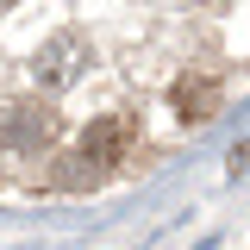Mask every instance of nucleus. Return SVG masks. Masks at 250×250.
Wrapping results in <instances>:
<instances>
[{"label":"nucleus","instance_id":"obj_1","mask_svg":"<svg viewBox=\"0 0 250 250\" xmlns=\"http://www.w3.org/2000/svg\"><path fill=\"white\" fill-rule=\"evenodd\" d=\"M125 138H131V125H125V119H94L88 131H82V150H75L82 163L69 169V182H82V175H94V169L106 175V169L125 156Z\"/></svg>","mask_w":250,"mask_h":250},{"label":"nucleus","instance_id":"obj_2","mask_svg":"<svg viewBox=\"0 0 250 250\" xmlns=\"http://www.w3.org/2000/svg\"><path fill=\"white\" fill-rule=\"evenodd\" d=\"M50 125H57L50 106L19 100V106H6V113H0V144H6V150H38V144L50 138Z\"/></svg>","mask_w":250,"mask_h":250},{"label":"nucleus","instance_id":"obj_3","mask_svg":"<svg viewBox=\"0 0 250 250\" xmlns=\"http://www.w3.org/2000/svg\"><path fill=\"white\" fill-rule=\"evenodd\" d=\"M213 113H219V82L213 75H182L175 82V119L200 125V119H213Z\"/></svg>","mask_w":250,"mask_h":250},{"label":"nucleus","instance_id":"obj_4","mask_svg":"<svg viewBox=\"0 0 250 250\" xmlns=\"http://www.w3.org/2000/svg\"><path fill=\"white\" fill-rule=\"evenodd\" d=\"M69 75H75V38H62L57 50L38 57V82H44V88H62Z\"/></svg>","mask_w":250,"mask_h":250},{"label":"nucleus","instance_id":"obj_5","mask_svg":"<svg viewBox=\"0 0 250 250\" xmlns=\"http://www.w3.org/2000/svg\"><path fill=\"white\" fill-rule=\"evenodd\" d=\"M6 6H13V0H0V13H6Z\"/></svg>","mask_w":250,"mask_h":250}]
</instances>
